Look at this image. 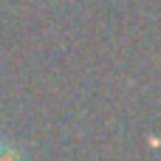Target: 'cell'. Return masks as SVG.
Listing matches in <instances>:
<instances>
[{
	"instance_id": "obj_1",
	"label": "cell",
	"mask_w": 161,
	"mask_h": 161,
	"mask_svg": "<svg viewBox=\"0 0 161 161\" xmlns=\"http://www.w3.org/2000/svg\"><path fill=\"white\" fill-rule=\"evenodd\" d=\"M0 161H28L25 150L11 142H0Z\"/></svg>"
}]
</instances>
